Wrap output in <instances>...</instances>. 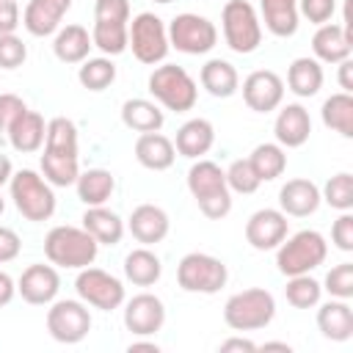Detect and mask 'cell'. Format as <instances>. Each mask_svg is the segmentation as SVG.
<instances>
[{
	"label": "cell",
	"mask_w": 353,
	"mask_h": 353,
	"mask_svg": "<svg viewBox=\"0 0 353 353\" xmlns=\"http://www.w3.org/2000/svg\"><path fill=\"white\" fill-rule=\"evenodd\" d=\"M28 110L25 99L17 94H0V132H8V127Z\"/></svg>",
	"instance_id": "obj_48"
},
{
	"label": "cell",
	"mask_w": 353,
	"mask_h": 353,
	"mask_svg": "<svg viewBox=\"0 0 353 353\" xmlns=\"http://www.w3.org/2000/svg\"><path fill=\"white\" fill-rule=\"evenodd\" d=\"M94 19L102 22H130V0H97Z\"/></svg>",
	"instance_id": "obj_46"
},
{
	"label": "cell",
	"mask_w": 353,
	"mask_h": 353,
	"mask_svg": "<svg viewBox=\"0 0 353 353\" xmlns=\"http://www.w3.org/2000/svg\"><path fill=\"white\" fill-rule=\"evenodd\" d=\"M74 188H77V199L85 207H99V204H108V199L113 196L116 176L108 168H88V171H80Z\"/></svg>",
	"instance_id": "obj_32"
},
{
	"label": "cell",
	"mask_w": 353,
	"mask_h": 353,
	"mask_svg": "<svg viewBox=\"0 0 353 353\" xmlns=\"http://www.w3.org/2000/svg\"><path fill=\"white\" fill-rule=\"evenodd\" d=\"M160 276H163V262L149 245L132 248L124 256V279L132 281L135 287H152L160 281Z\"/></svg>",
	"instance_id": "obj_31"
},
{
	"label": "cell",
	"mask_w": 353,
	"mask_h": 353,
	"mask_svg": "<svg viewBox=\"0 0 353 353\" xmlns=\"http://www.w3.org/2000/svg\"><path fill=\"white\" fill-rule=\"evenodd\" d=\"M317 328L331 342H347L353 336V309L342 298H331L317 303Z\"/></svg>",
	"instance_id": "obj_23"
},
{
	"label": "cell",
	"mask_w": 353,
	"mask_h": 353,
	"mask_svg": "<svg viewBox=\"0 0 353 353\" xmlns=\"http://www.w3.org/2000/svg\"><path fill=\"white\" fill-rule=\"evenodd\" d=\"M273 135H276V143L284 146V149H298L309 141L312 135V119H309V110L301 105V102H287L276 121H273Z\"/></svg>",
	"instance_id": "obj_18"
},
{
	"label": "cell",
	"mask_w": 353,
	"mask_h": 353,
	"mask_svg": "<svg viewBox=\"0 0 353 353\" xmlns=\"http://www.w3.org/2000/svg\"><path fill=\"white\" fill-rule=\"evenodd\" d=\"M320 188L312 179H287L279 190V210L290 218H309L320 207Z\"/></svg>",
	"instance_id": "obj_19"
},
{
	"label": "cell",
	"mask_w": 353,
	"mask_h": 353,
	"mask_svg": "<svg viewBox=\"0 0 353 353\" xmlns=\"http://www.w3.org/2000/svg\"><path fill=\"white\" fill-rule=\"evenodd\" d=\"M165 323V303L152 292H138L124 301V328L132 336H154Z\"/></svg>",
	"instance_id": "obj_13"
},
{
	"label": "cell",
	"mask_w": 353,
	"mask_h": 353,
	"mask_svg": "<svg viewBox=\"0 0 353 353\" xmlns=\"http://www.w3.org/2000/svg\"><path fill=\"white\" fill-rule=\"evenodd\" d=\"M262 350H284V353H290L292 347H290L287 342H265V345H262Z\"/></svg>",
	"instance_id": "obj_56"
},
{
	"label": "cell",
	"mask_w": 353,
	"mask_h": 353,
	"mask_svg": "<svg viewBox=\"0 0 353 353\" xmlns=\"http://www.w3.org/2000/svg\"><path fill=\"white\" fill-rule=\"evenodd\" d=\"M223 41L237 55H251L262 44V22L248 0H229L221 11Z\"/></svg>",
	"instance_id": "obj_7"
},
{
	"label": "cell",
	"mask_w": 353,
	"mask_h": 353,
	"mask_svg": "<svg viewBox=\"0 0 353 353\" xmlns=\"http://www.w3.org/2000/svg\"><path fill=\"white\" fill-rule=\"evenodd\" d=\"M276 317V298L262 287H248L226 298L223 323L232 331H259Z\"/></svg>",
	"instance_id": "obj_5"
},
{
	"label": "cell",
	"mask_w": 353,
	"mask_h": 353,
	"mask_svg": "<svg viewBox=\"0 0 353 353\" xmlns=\"http://www.w3.org/2000/svg\"><path fill=\"white\" fill-rule=\"evenodd\" d=\"M336 14V0H298V17L309 19L312 25H325Z\"/></svg>",
	"instance_id": "obj_45"
},
{
	"label": "cell",
	"mask_w": 353,
	"mask_h": 353,
	"mask_svg": "<svg viewBox=\"0 0 353 353\" xmlns=\"http://www.w3.org/2000/svg\"><path fill=\"white\" fill-rule=\"evenodd\" d=\"M323 124L334 132H339L342 138H353V94L347 91H336L331 94L323 108H320Z\"/></svg>",
	"instance_id": "obj_35"
},
{
	"label": "cell",
	"mask_w": 353,
	"mask_h": 353,
	"mask_svg": "<svg viewBox=\"0 0 353 353\" xmlns=\"http://www.w3.org/2000/svg\"><path fill=\"white\" fill-rule=\"evenodd\" d=\"M74 290L83 303H88L99 312H113L127 301L121 279H116L113 273H108L102 268H91V265L80 268V273L74 279Z\"/></svg>",
	"instance_id": "obj_12"
},
{
	"label": "cell",
	"mask_w": 353,
	"mask_h": 353,
	"mask_svg": "<svg viewBox=\"0 0 353 353\" xmlns=\"http://www.w3.org/2000/svg\"><path fill=\"white\" fill-rule=\"evenodd\" d=\"M127 25L130 22H102V19H94V28H91V41L94 47L113 58V55H121L127 50Z\"/></svg>",
	"instance_id": "obj_37"
},
{
	"label": "cell",
	"mask_w": 353,
	"mask_h": 353,
	"mask_svg": "<svg viewBox=\"0 0 353 353\" xmlns=\"http://www.w3.org/2000/svg\"><path fill=\"white\" fill-rule=\"evenodd\" d=\"M6 212V199H3V193H0V215Z\"/></svg>",
	"instance_id": "obj_57"
},
{
	"label": "cell",
	"mask_w": 353,
	"mask_h": 353,
	"mask_svg": "<svg viewBox=\"0 0 353 353\" xmlns=\"http://www.w3.org/2000/svg\"><path fill=\"white\" fill-rule=\"evenodd\" d=\"M77 146V127L72 119L66 116H55L47 121V135H44V154H55V157H72L77 160L80 154Z\"/></svg>",
	"instance_id": "obj_34"
},
{
	"label": "cell",
	"mask_w": 353,
	"mask_h": 353,
	"mask_svg": "<svg viewBox=\"0 0 353 353\" xmlns=\"http://www.w3.org/2000/svg\"><path fill=\"white\" fill-rule=\"evenodd\" d=\"M323 80H325V74H323V63L317 58L303 55L287 66V88L301 99L314 97L323 88Z\"/></svg>",
	"instance_id": "obj_30"
},
{
	"label": "cell",
	"mask_w": 353,
	"mask_h": 353,
	"mask_svg": "<svg viewBox=\"0 0 353 353\" xmlns=\"http://www.w3.org/2000/svg\"><path fill=\"white\" fill-rule=\"evenodd\" d=\"M19 248H22V240L14 229L8 226H0V262H11L19 256Z\"/></svg>",
	"instance_id": "obj_49"
},
{
	"label": "cell",
	"mask_w": 353,
	"mask_h": 353,
	"mask_svg": "<svg viewBox=\"0 0 353 353\" xmlns=\"http://www.w3.org/2000/svg\"><path fill=\"white\" fill-rule=\"evenodd\" d=\"M127 47L132 50L135 61H141L146 66L163 63L168 50H171L165 22L157 14H152V11H141L127 25Z\"/></svg>",
	"instance_id": "obj_9"
},
{
	"label": "cell",
	"mask_w": 353,
	"mask_h": 353,
	"mask_svg": "<svg viewBox=\"0 0 353 353\" xmlns=\"http://www.w3.org/2000/svg\"><path fill=\"white\" fill-rule=\"evenodd\" d=\"M77 80L83 88L88 91H105L113 80H116V63L108 55L99 58H85L77 69Z\"/></svg>",
	"instance_id": "obj_39"
},
{
	"label": "cell",
	"mask_w": 353,
	"mask_h": 353,
	"mask_svg": "<svg viewBox=\"0 0 353 353\" xmlns=\"http://www.w3.org/2000/svg\"><path fill=\"white\" fill-rule=\"evenodd\" d=\"M243 99L254 113H270L284 102V80L273 69H256L243 80Z\"/></svg>",
	"instance_id": "obj_16"
},
{
	"label": "cell",
	"mask_w": 353,
	"mask_h": 353,
	"mask_svg": "<svg viewBox=\"0 0 353 353\" xmlns=\"http://www.w3.org/2000/svg\"><path fill=\"white\" fill-rule=\"evenodd\" d=\"M14 295H17V281L6 270H0V306H8Z\"/></svg>",
	"instance_id": "obj_51"
},
{
	"label": "cell",
	"mask_w": 353,
	"mask_h": 353,
	"mask_svg": "<svg viewBox=\"0 0 353 353\" xmlns=\"http://www.w3.org/2000/svg\"><path fill=\"white\" fill-rule=\"evenodd\" d=\"M320 199H323L331 210H336V212L353 210V174H347V171L334 174V176L323 185Z\"/></svg>",
	"instance_id": "obj_41"
},
{
	"label": "cell",
	"mask_w": 353,
	"mask_h": 353,
	"mask_svg": "<svg viewBox=\"0 0 353 353\" xmlns=\"http://www.w3.org/2000/svg\"><path fill=\"white\" fill-rule=\"evenodd\" d=\"M248 160H251V165H254V171H256V176L262 182H273V179H279L287 171V152L279 143H259V146H254Z\"/></svg>",
	"instance_id": "obj_36"
},
{
	"label": "cell",
	"mask_w": 353,
	"mask_h": 353,
	"mask_svg": "<svg viewBox=\"0 0 353 353\" xmlns=\"http://www.w3.org/2000/svg\"><path fill=\"white\" fill-rule=\"evenodd\" d=\"M323 290L331 295V298H342V301H350L353 298V262H339L334 265L325 279H323Z\"/></svg>",
	"instance_id": "obj_43"
},
{
	"label": "cell",
	"mask_w": 353,
	"mask_h": 353,
	"mask_svg": "<svg viewBox=\"0 0 353 353\" xmlns=\"http://www.w3.org/2000/svg\"><path fill=\"white\" fill-rule=\"evenodd\" d=\"M152 3H160V6H168V3H174V0H152Z\"/></svg>",
	"instance_id": "obj_58"
},
{
	"label": "cell",
	"mask_w": 353,
	"mask_h": 353,
	"mask_svg": "<svg viewBox=\"0 0 353 353\" xmlns=\"http://www.w3.org/2000/svg\"><path fill=\"white\" fill-rule=\"evenodd\" d=\"M146 85H149V94L154 97V102L163 105L165 110H174V113L193 110V105L199 99L196 80L188 74L185 66H176V63L154 66V72L149 74Z\"/></svg>",
	"instance_id": "obj_6"
},
{
	"label": "cell",
	"mask_w": 353,
	"mask_h": 353,
	"mask_svg": "<svg viewBox=\"0 0 353 353\" xmlns=\"http://www.w3.org/2000/svg\"><path fill=\"white\" fill-rule=\"evenodd\" d=\"M83 229L99 243V245H119L121 243V237H124V221H121V215L119 212H113V210H108L105 204H99V207H85V212H83Z\"/></svg>",
	"instance_id": "obj_26"
},
{
	"label": "cell",
	"mask_w": 353,
	"mask_h": 353,
	"mask_svg": "<svg viewBox=\"0 0 353 353\" xmlns=\"http://www.w3.org/2000/svg\"><path fill=\"white\" fill-rule=\"evenodd\" d=\"M127 229L141 245H157L168 237L171 218L157 204H138L127 218Z\"/></svg>",
	"instance_id": "obj_17"
},
{
	"label": "cell",
	"mask_w": 353,
	"mask_h": 353,
	"mask_svg": "<svg viewBox=\"0 0 353 353\" xmlns=\"http://www.w3.org/2000/svg\"><path fill=\"white\" fill-rule=\"evenodd\" d=\"M199 80H201V88H204L210 97H215V99H229V97H234L237 88H240V74H237V69H234L229 61H223V58H210V61L201 66Z\"/></svg>",
	"instance_id": "obj_27"
},
{
	"label": "cell",
	"mask_w": 353,
	"mask_h": 353,
	"mask_svg": "<svg viewBox=\"0 0 353 353\" xmlns=\"http://www.w3.org/2000/svg\"><path fill=\"white\" fill-rule=\"evenodd\" d=\"M47 331L61 345H77L91 331V312L88 303L80 298H55L47 309Z\"/></svg>",
	"instance_id": "obj_10"
},
{
	"label": "cell",
	"mask_w": 353,
	"mask_h": 353,
	"mask_svg": "<svg viewBox=\"0 0 353 353\" xmlns=\"http://www.w3.org/2000/svg\"><path fill=\"white\" fill-rule=\"evenodd\" d=\"M58 290H61V276L55 265H44V262L28 265L17 279V292L30 306H50L58 298Z\"/></svg>",
	"instance_id": "obj_14"
},
{
	"label": "cell",
	"mask_w": 353,
	"mask_h": 353,
	"mask_svg": "<svg viewBox=\"0 0 353 353\" xmlns=\"http://www.w3.org/2000/svg\"><path fill=\"white\" fill-rule=\"evenodd\" d=\"M226 279H229V270H226L223 259L204 254V251H190L176 265V284L185 292L215 295L226 287Z\"/></svg>",
	"instance_id": "obj_8"
},
{
	"label": "cell",
	"mask_w": 353,
	"mask_h": 353,
	"mask_svg": "<svg viewBox=\"0 0 353 353\" xmlns=\"http://www.w3.org/2000/svg\"><path fill=\"white\" fill-rule=\"evenodd\" d=\"M28 58V47L17 33L0 36V69H19Z\"/></svg>",
	"instance_id": "obj_44"
},
{
	"label": "cell",
	"mask_w": 353,
	"mask_h": 353,
	"mask_svg": "<svg viewBox=\"0 0 353 353\" xmlns=\"http://www.w3.org/2000/svg\"><path fill=\"white\" fill-rule=\"evenodd\" d=\"M226 174V185L232 193H243V196H251L256 193V188L262 185V179L256 176L254 165L248 157H240V160H232V165L223 171Z\"/></svg>",
	"instance_id": "obj_42"
},
{
	"label": "cell",
	"mask_w": 353,
	"mask_h": 353,
	"mask_svg": "<svg viewBox=\"0 0 353 353\" xmlns=\"http://www.w3.org/2000/svg\"><path fill=\"white\" fill-rule=\"evenodd\" d=\"M69 8L72 0H30L22 11V25L30 36H52L61 28V19Z\"/></svg>",
	"instance_id": "obj_20"
},
{
	"label": "cell",
	"mask_w": 353,
	"mask_h": 353,
	"mask_svg": "<svg viewBox=\"0 0 353 353\" xmlns=\"http://www.w3.org/2000/svg\"><path fill=\"white\" fill-rule=\"evenodd\" d=\"M99 254V243L83 229V226H52L44 237V256L50 259V265L63 268V270H80L94 265Z\"/></svg>",
	"instance_id": "obj_2"
},
{
	"label": "cell",
	"mask_w": 353,
	"mask_h": 353,
	"mask_svg": "<svg viewBox=\"0 0 353 353\" xmlns=\"http://www.w3.org/2000/svg\"><path fill=\"white\" fill-rule=\"evenodd\" d=\"M168 44L185 55H204L218 44V28L201 14H176L168 22Z\"/></svg>",
	"instance_id": "obj_11"
},
{
	"label": "cell",
	"mask_w": 353,
	"mask_h": 353,
	"mask_svg": "<svg viewBox=\"0 0 353 353\" xmlns=\"http://www.w3.org/2000/svg\"><path fill=\"white\" fill-rule=\"evenodd\" d=\"M41 176L52 188H69L80 176V160L72 157H55V154H41Z\"/></svg>",
	"instance_id": "obj_40"
},
{
	"label": "cell",
	"mask_w": 353,
	"mask_h": 353,
	"mask_svg": "<svg viewBox=\"0 0 353 353\" xmlns=\"http://www.w3.org/2000/svg\"><path fill=\"white\" fill-rule=\"evenodd\" d=\"M331 243L339 251H345V254L353 251V212L350 210L347 212H339V218L334 221V226H331Z\"/></svg>",
	"instance_id": "obj_47"
},
{
	"label": "cell",
	"mask_w": 353,
	"mask_h": 353,
	"mask_svg": "<svg viewBox=\"0 0 353 353\" xmlns=\"http://www.w3.org/2000/svg\"><path fill=\"white\" fill-rule=\"evenodd\" d=\"M8 190H11V201L17 207V212L30 221V223H44L52 218L55 212V193L52 185L33 168H19L11 174L8 179Z\"/></svg>",
	"instance_id": "obj_3"
},
{
	"label": "cell",
	"mask_w": 353,
	"mask_h": 353,
	"mask_svg": "<svg viewBox=\"0 0 353 353\" xmlns=\"http://www.w3.org/2000/svg\"><path fill=\"white\" fill-rule=\"evenodd\" d=\"M284 298L290 306L295 309H314L323 298V284L317 279H312L309 273L301 276H287V287H284Z\"/></svg>",
	"instance_id": "obj_38"
},
{
	"label": "cell",
	"mask_w": 353,
	"mask_h": 353,
	"mask_svg": "<svg viewBox=\"0 0 353 353\" xmlns=\"http://www.w3.org/2000/svg\"><path fill=\"white\" fill-rule=\"evenodd\" d=\"M11 174H14V165H11V160H8L6 154H0V188H3V185H8Z\"/></svg>",
	"instance_id": "obj_54"
},
{
	"label": "cell",
	"mask_w": 353,
	"mask_h": 353,
	"mask_svg": "<svg viewBox=\"0 0 353 353\" xmlns=\"http://www.w3.org/2000/svg\"><path fill=\"white\" fill-rule=\"evenodd\" d=\"M259 11H262V19L265 28L279 36V39H287L298 30V0H259Z\"/></svg>",
	"instance_id": "obj_33"
},
{
	"label": "cell",
	"mask_w": 353,
	"mask_h": 353,
	"mask_svg": "<svg viewBox=\"0 0 353 353\" xmlns=\"http://www.w3.org/2000/svg\"><path fill=\"white\" fill-rule=\"evenodd\" d=\"M188 190L196 199L201 215L210 221H221L232 212V190L226 185V174L218 163L199 157L188 168Z\"/></svg>",
	"instance_id": "obj_1"
},
{
	"label": "cell",
	"mask_w": 353,
	"mask_h": 353,
	"mask_svg": "<svg viewBox=\"0 0 353 353\" xmlns=\"http://www.w3.org/2000/svg\"><path fill=\"white\" fill-rule=\"evenodd\" d=\"M328 256V243L317 229H301L284 237L276 248V268L281 276H301L320 268Z\"/></svg>",
	"instance_id": "obj_4"
},
{
	"label": "cell",
	"mask_w": 353,
	"mask_h": 353,
	"mask_svg": "<svg viewBox=\"0 0 353 353\" xmlns=\"http://www.w3.org/2000/svg\"><path fill=\"white\" fill-rule=\"evenodd\" d=\"M94 41H91V33L83 28V25H66V28H58L55 30V39H52V52L61 63H83L91 52Z\"/></svg>",
	"instance_id": "obj_28"
},
{
	"label": "cell",
	"mask_w": 353,
	"mask_h": 353,
	"mask_svg": "<svg viewBox=\"0 0 353 353\" xmlns=\"http://www.w3.org/2000/svg\"><path fill=\"white\" fill-rule=\"evenodd\" d=\"M287 229H290V221L281 210L262 207L251 212V218L245 221V243L256 251H276L279 243L287 237Z\"/></svg>",
	"instance_id": "obj_15"
},
{
	"label": "cell",
	"mask_w": 353,
	"mask_h": 353,
	"mask_svg": "<svg viewBox=\"0 0 353 353\" xmlns=\"http://www.w3.org/2000/svg\"><path fill=\"white\" fill-rule=\"evenodd\" d=\"M19 28V6L17 0H0V36L14 33Z\"/></svg>",
	"instance_id": "obj_50"
},
{
	"label": "cell",
	"mask_w": 353,
	"mask_h": 353,
	"mask_svg": "<svg viewBox=\"0 0 353 353\" xmlns=\"http://www.w3.org/2000/svg\"><path fill=\"white\" fill-rule=\"evenodd\" d=\"M221 353H229V350H245V353H254L256 350V345L251 342V339H243V336H232V339H226V342H221V347H218Z\"/></svg>",
	"instance_id": "obj_52"
},
{
	"label": "cell",
	"mask_w": 353,
	"mask_h": 353,
	"mask_svg": "<svg viewBox=\"0 0 353 353\" xmlns=\"http://www.w3.org/2000/svg\"><path fill=\"white\" fill-rule=\"evenodd\" d=\"M215 143V127L212 121L207 119H188L179 130H176V138H174V149L176 154L188 157V160H199L204 157Z\"/></svg>",
	"instance_id": "obj_22"
},
{
	"label": "cell",
	"mask_w": 353,
	"mask_h": 353,
	"mask_svg": "<svg viewBox=\"0 0 353 353\" xmlns=\"http://www.w3.org/2000/svg\"><path fill=\"white\" fill-rule=\"evenodd\" d=\"M339 88L342 91H353V61L350 58H345V61H339Z\"/></svg>",
	"instance_id": "obj_53"
},
{
	"label": "cell",
	"mask_w": 353,
	"mask_h": 353,
	"mask_svg": "<svg viewBox=\"0 0 353 353\" xmlns=\"http://www.w3.org/2000/svg\"><path fill=\"white\" fill-rule=\"evenodd\" d=\"M312 52L320 63H339V61L350 58V52H353V33H347L336 22L317 25V30L312 36Z\"/></svg>",
	"instance_id": "obj_21"
},
{
	"label": "cell",
	"mask_w": 353,
	"mask_h": 353,
	"mask_svg": "<svg viewBox=\"0 0 353 353\" xmlns=\"http://www.w3.org/2000/svg\"><path fill=\"white\" fill-rule=\"evenodd\" d=\"M121 124L132 132H160L165 124V113L160 110L157 102L132 97L121 105Z\"/></svg>",
	"instance_id": "obj_29"
},
{
	"label": "cell",
	"mask_w": 353,
	"mask_h": 353,
	"mask_svg": "<svg viewBox=\"0 0 353 353\" xmlns=\"http://www.w3.org/2000/svg\"><path fill=\"white\" fill-rule=\"evenodd\" d=\"M127 350H130V353H138V350H149V353H157L160 347H157V342H130V345H127Z\"/></svg>",
	"instance_id": "obj_55"
},
{
	"label": "cell",
	"mask_w": 353,
	"mask_h": 353,
	"mask_svg": "<svg viewBox=\"0 0 353 353\" xmlns=\"http://www.w3.org/2000/svg\"><path fill=\"white\" fill-rule=\"evenodd\" d=\"M135 160L149 171H168L176 160L174 141L163 132H141L135 141Z\"/></svg>",
	"instance_id": "obj_24"
},
{
	"label": "cell",
	"mask_w": 353,
	"mask_h": 353,
	"mask_svg": "<svg viewBox=\"0 0 353 353\" xmlns=\"http://www.w3.org/2000/svg\"><path fill=\"white\" fill-rule=\"evenodd\" d=\"M8 143L19 152V154H33L44 146V135H47V121L41 113L36 110H25L11 127H8Z\"/></svg>",
	"instance_id": "obj_25"
}]
</instances>
